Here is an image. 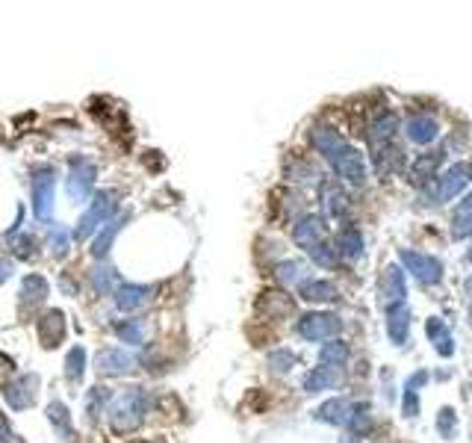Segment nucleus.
<instances>
[{
	"label": "nucleus",
	"instance_id": "obj_19",
	"mask_svg": "<svg viewBox=\"0 0 472 443\" xmlns=\"http://www.w3.org/2000/svg\"><path fill=\"white\" fill-rule=\"evenodd\" d=\"M342 384V370L333 367H313L307 370V376L301 378V390L304 393H324V390H337Z\"/></svg>",
	"mask_w": 472,
	"mask_h": 443
},
{
	"label": "nucleus",
	"instance_id": "obj_36",
	"mask_svg": "<svg viewBox=\"0 0 472 443\" xmlns=\"http://www.w3.org/2000/svg\"><path fill=\"white\" fill-rule=\"evenodd\" d=\"M83 370H86V349L74 346L71 352H68V358H65V372H68V378H71V381H80Z\"/></svg>",
	"mask_w": 472,
	"mask_h": 443
},
{
	"label": "nucleus",
	"instance_id": "obj_25",
	"mask_svg": "<svg viewBox=\"0 0 472 443\" xmlns=\"http://www.w3.org/2000/svg\"><path fill=\"white\" fill-rule=\"evenodd\" d=\"M133 367V358L121 349H104L97 354V370L104 372V376H121Z\"/></svg>",
	"mask_w": 472,
	"mask_h": 443
},
{
	"label": "nucleus",
	"instance_id": "obj_15",
	"mask_svg": "<svg viewBox=\"0 0 472 443\" xmlns=\"http://www.w3.org/2000/svg\"><path fill=\"white\" fill-rule=\"evenodd\" d=\"M92 183H95V166L86 163L83 157H71V163H68V195H71L74 201H86V195L92 192Z\"/></svg>",
	"mask_w": 472,
	"mask_h": 443
},
{
	"label": "nucleus",
	"instance_id": "obj_10",
	"mask_svg": "<svg viewBox=\"0 0 472 443\" xmlns=\"http://www.w3.org/2000/svg\"><path fill=\"white\" fill-rule=\"evenodd\" d=\"M399 133H401V115L396 110H378L366 122L369 148H387L392 142H399Z\"/></svg>",
	"mask_w": 472,
	"mask_h": 443
},
{
	"label": "nucleus",
	"instance_id": "obj_30",
	"mask_svg": "<svg viewBox=\"0 0 472 443\" xmlns=\"http://www.w3.org/2000/svg\"><path fill=\"white\" fill-rule=\"evenodd\" d=\"M47 420L54 422V429H56V435H59V440H71V435H74V429H71V417H68V408L62 405V402H51L47 405Z\"/></svg>",
	"mask_w": 472,
	"mask_h": 443
},
{
	"label": "nucleus",
	"instance_id": "obj_14",
	"mask_svg": "<svg viewBox=\"0 0 472 443\" xmlns=\"http://www.w3.org/2000/svg\"><path fill=\"white\" fill-rule=\"evenodd\" d=\"M378 290H381L384 304L408 302V275H405V269H401V266H399L396 260L384 266L381 281H378Z\"/></svg>",
	"mask_w": 472,
	"mask_h": 443
},
{
	"label": "nucleus",
	"instance_id": "obj_34",
	"mask_svg": "<svg viewBox=\"0 0 472 443\" xmlns=\"http://www.w3.org/2000/svg\"><path fill=\"white\" fill-rule=\"evenodd\" d=\"M399 408H401V417L405 420H416L422 413V396L416 390H401V399H399Z\"/></svg>",
	"mask_w": 472,
	"mask_h": 443
},
{
	"label": "nucleus",
	"instance_id": "obj_8",
	"mask_svg": "<svg viewBox=\"0 0 472 443\" xmlns=\"http://www.w3.org/2000/svg\"><path fill=\"white\" fill-rule=\"evenodd\" d=\"M319 204H322V219L324 222H346L351 213V195L340 181H319Z\"/></svg>",
	"mask_w": 472,
	"mask_h": 443
},
{
	"label": "nucleus",
	"instance_id": "obj_20",
	"mask_svg": "<svg viewBox=\"0 0 472 443\" xmlns=\"http://www.w3.org/2000/svg\"><path fill=\"white\" fill-rule=\"evenodd\" d=\"M154 293H156V287H145V284H121V287L115 290V304L121 310L133 313V310L145 308Z\"/></svg>",
	"mask_w": 472,
	"mask_h": 443
},
{
	"label": "nucleus",
	"instance_id": "obj_27",
	"mask_svg": "<svg viewBox=\"0 0 472 443\" xmlns=\"http://www.w3.org/2000/svg\"><path fill=\"white\" fill-rule=\"evenodd\" d=\"M434 429H437V435L442 440H455L460 435V413H458V408L442 405L437 411V417H434Z\"/></svg>",
	"mask_w": 472,
	"mask_h": 443
},
{
	"label": "nucleus",
	"instance_id": "obj_47",
	"mask_svg": "<svg viewBox=\"0 0 472 443\" xmlns=\"http://www.w3.org/2000/svg\"><path fill=\"white\" fill-rule=\"evenodd\" d=\"M464 263H472V245H469V249L464 251Z\"/></svg>",
	"mask_w": 472,
	"mask_h": 443
},
{
	"label": "nucleus",
	"instance_id": "obj_26",
	"mask_svg": "<svg viewBox=\"0 0 472 443\" xmlns=\"http://www.w3.org/2000/svg\"><path fill=\"white\" fill-rule=\"evenodd\" d=\"M62 334H65V317L59 310H51V313H45V319H38V337H42L47 349L56 346V343L62 340Z\"/></svg>",
	"mask_w": 472,
	"mask_h": 443
},
{
	"label": "nucleus",
	"instance_id": "obj_28",
	"mask_svg": "<svg viewBox=\"0 0 472 443\" xmlns=\"http://www.w3.org/2000/svg\"><path fill=\"white\" fill-rule=\"evenodd\" d=\"M124 222H127V213L124 216H118V219H110L104 225V231H101V236L95 240V249H92V254L95 258H104L106 251H110V245L115 242V236H118V231L124 228Z\"/></svg>",
	"mask_w": 472,
	"mask_h": 443
},
{
	"label": "nucleus",
	"instance_id": "obj_7",
	"mask_svg": "<svg viewBox=\"0 0 472 443\" xmlns=\"http://www.w3.org/2000/svg\"><path fill=\"white\" fill-rule=\"evenodd\" d=\"M401 133H405L410 145L425 151V148H434L442 142V122L431 110H413L401 122Z\"/></svg>",
	"mask_w": 472,
	"mask_h": 443
},
{
	"label": "nucleus",
	"instance_id": "obj_37",
	"mask_svg": "<svg viewBox=\"0 0 472 443\" xmlns=\"http://www.w3.org/2000/svg\"><path fill=\"white\" fill-rule=\"evenodd\" d=\"M449 240H455V242H469V240H472V219H460V216H451V219H449Z\"/></svg>",
	"mask_w": 472,
	"mask_h": 443
},
{
	"label": "nucleus",
	"instance_id": "obj_43",
	"mask_svg": "<svg viewBox=\"0 0 472 443\" xmlns=\"http://www.w3.org/2000/svg\"><path fill=\"white\" fill-rule=\"evenodd\" d=\"M451 216H460V219H472V190L467 195H460L451 207Z\"/></svg>",
	"mask_w": 472,
	"mask_h": 443
},
{
	"label": "nucleus",
	"instance_id": "obj_9",
	"mask_svg": "<svg viewBox=\"0 0 472 443\" xmlns=\"http://www.w3.org/2000/svg\"><path fill=\"white\" fill-rule=\"evenodd\" d=\"M410 325H413V310H410L408 302L384 304V331H387V340L396 349H408V343H410Z\"/></svg>",
	"mask_w": 472,
	"mask_h": 443
},
{
	"label": "nucleus",
	"instance_id": "obj_6",
	"mask_svg": "<svg viewBox=\"0 0 472 443\" xmlns=\"http://www.w3.org/2000/svg\"><path fill=\"white\" fill-rule=\"evenodd\" d=\"M449 151H451V148H449V139H446L442 145L425 148L422 154L410 157L405 177L410 181L413 190H422V186H428V183H434V181H437L440 169H442V166H446V160H449Z\"/></svg>",
	"mask_w": 472,
	"mask_h": 443
},
{
	"label": "nucleus",
	"instance_id": "obj_12",
	"mask_svg": "<svg viewBox=\"0 0 472 443\" xmlns=\"http://www.w3.org/2000/svg\"><path fill=\"white\" fill-rule=\"evenodd\" d=\"M292 240L304 251L316 249L322 240H328V222L322 219V213H301L292 225Z\"/></svg>",
	"mask_w": 472,
	"mask_h": 443
},
{
	"label": "nucleus",
	"instance_id": "obj_3",
	"mask_svg": "<svg viewBox=\"0 0 472 443\" xmlns=\"http://www.w3.org/2000/svg\"><path fill=\"white\" fill-rule=\"evenodd\" d=\"M472 190V163L469 160H451L440 169L437 181H434V192H437V204H449L458 201L460 195H467Z\"/></svg>",
	"mask_w": 472,
	"mask_h": 443
},
{
	"label": "nucleus",
	"instance_id": "obj_48",
	"mask_svg": "<svg viewBox=\"0 0 472 443\" xmlns=\"http://www.w3.org/2000/svg\"><path fill=\"white\" fill-rule=\"evenodd\" d=\"M467 317H469V325H472V304H469V313H467Z\"/></svg>",
	"mask_w": 472,
	"mask_h": 443
},
{
	"label": "nucleus",
	"instance_id": "obj_4",
	"mask_svg": "<svg viewBox=\"0 0 472 443\" xmlns=\"http://www.w3.org/2000/svg\"><path fill=\"white\" fill-rule=\"evenodd\" d=\"M145 413V390L142 387H127L121 396H115V402L106 408V417H110V426L118 435H127L142 422Z\"/></svg>",
	"mask_w": 472,
	"mask_h": 443
},
{
	"label": "nucleus",
	"instance_id": "obj_21",
	"mask_svg": "<svg viewBox=\"0 0 472 443\" xmlns=\"http://www.w3.org/2000/svg\"><path fill=\"white\" fill-rule=\"evenodd\" d=\"M33 387H38V378L36 376H18L12 384H6V402L15 411L30 408V405H33V399H36V390Z\"/></svg>",
	"mask_w": 472,
	"mask_h": 443
},
{
	"label": "nucleus",
	"instance_id": "obj_22",
	"mask_svg": "<svg viewBox=\"0 0 472 443\" xmlns=\"http://www.w3.org/2000/svg\"><path fill=\"white\" fill-rule=\"evenodd\" d=\"M342 142H346V136H342L333 124H324V122H322V124H313V127H310V145H313V151H316L322 160H324V157H328L337 145H342Z\"/></svg>",
	"mask_w": 472,
	"mask_h": 443
},
{
	"label": "nucleus",
	"instance_id": "obj_46",
	"mask_svg": "<svg viewBox=\"0 0 472 443\" xmlns=\"http://www.w3.org/2000/svg\"><path fill=\"white\" fill-rule=\"evenodd\" d=\"M340 443H363V440H357V438H351V435H346V438H342Z\"/></svg>",
	"mask_w": 472,
	"mask_h": 443
},
{
	"label": "nucleus",
	"instance_id": "obj_24",
	"mask_svg": "<svg viewBox=\"0 0 472 443\" xmlns=\"http://www.w3.org/2000/svg\"><path fill=\"white\" fill-rule=\"evenodd\" d=\"M349 361H351V346H349V340L333 337V340H324V343H322V349H319V363H322V367L346 370Z\"/></svg>",
	"mask_w": 472,
	"mask_h": 443
},
{
	"label": "nucleus",
	"instance_id": "obj_39",
	"mask_svg": "<svg viewBox=\"0 0 472 443\" xmlns=\"http://www.w3.org/2000/svg\"><path fill=\"white\" fill-rule=\"evenodd\" d=\"M113 266H97V269L92 272V284H95V290L101 293V295H106L110 293V287H113Z\"/></svg>",
	"mask_w": 472,
	"mask_h": 443
},
{
	"label": "nucleus",
	"instance_id": "obj_5",
	"mask_svg": "<svg viewBox=\"0 0 472 443\" xmlns=\"http://www.w3.org/2000/svg\"><path fill=\"white\" fill-rule=\"evenodd\" d=\"M342 328H346V322H342V317L333 310H307L298 317V322H295V334L307 343L333 340L342 334Z\"/></svg>",
	"mask_w": 472,
	"mask_h": 443
},
{
	"label": "nucleus",
	"instance_id": "obj_40",
	"mask_svg": "<svg viewBox=\"0 0 472 443\" xmlns=\"http://www.w3.org/2000/svg\"><path fill=\"white\" fill-rule=\"evenodd\" d=\"M428 381H431V370H428V367H416V370H413L410 376L405 378V387L419 393V390H425V384H428Z\"/></svg>",
	"mask_w": 472,
	"mask_h": 443
},
{
	"label": "nucleus",
	"instance_id": "obj_45",
	"mask_svg": "<svg viewBox=\"0 0 472 443\" xmlns=\"http://www.w3.org/2000/svg\"><path fill=\"white\" fill-rule=\"evenodd\" d=\"M0 443H15V435H12V426H9V420L0 413Z\"/></svg>",
	"mask_w": 472,
	"mask_h": 443
},
{
	"label": "nucleus",
	"instance_id": "obj_11",
	"mask_svg": "<svg viewBox=\"0 0 472 443\" xmlns=\"http://www.w3.org/2000/svg\"><path fill=\"white\" fill-rule=\"evenodd\" d=\"M113 213H115V195H110V192L95 195V201L88 204V210L83 213L80 225H77V240H86V236H92L97 228H104V225L113 219Z\"/></svg>",
	"mask_w": 472,
	"mask_h": 443
},
{
	"label": "nucleus",
	"instance_id": "obj_1",
	"mask_svg": "<svg viewBox=\"0 0 472 443\" xmlns=\"http://www.w3.org/2000/svg\"><path fill=\"white\" fill-rule=\"evenodd\" d=\"M396 263L405 269L408 278H413L419 287L434 290L446 281V263H442L434 251L413 249V245H399L396 249Z\"/></svg>",
	"mask_w": 472,
	"mask_h": 443
},
{
	"label": "nucleus",
	"instance_id": "obj_16",
	"mask_svg": "<svg viewBox=\"0 0 472 443\" xmlns=\"http://www.w3.org/2000/svg\"><path fill=\"white\" fill-rule=\"evenodd\" d=\"M54 190H56V174L54 169H38L36 172V183H33V204H36V216L42 222L51 219L54 210Z\"/></svg>",
	"mask_w": 472,
	"mask_h": 443
},
{
	"label": "nucleus",
	"instance_id": "obj_38",
	"mask_svg": "<svg viewBox=\"0 0 472 443\" xmlns=\"http://www.w3.org/2000/svg\"><path fill=\"white\" fill-rule=\"evenodd\" d=\"M431 346H434V354L440 361H451V358H455V352H458V343H455V334H451V331L442 334V337L434 340Z\"/></svg>",
	"mask_w": 472,
	"mask_h": 443
},
{
	"label": "nucleus",
	"instance_id": "obj_44",
	"mask_svg": "<svg viewBox=\"0 0 472 443\" xmlns=\"http://www.w3.org/2000/svg\"><path fill=\"white\" fill-rule=\"evenodd\" d=\"M392 378H396V372H392L390 367L387 370H381V390H384V399L387 402H396V384H392Z\"/></svg>",
	"mask_w": 472,
	"mask_h": 443
},
{
	"label": "nucleus",
	"instance_id": "obj_2",
	"mask_svg": "<svg viewBox=\"0 0 472 443\" xmlns=\"http://www.w3.org/2000/svg\"><path fill=\"white\" fill-rule=\"evenodd\" d=\"M324 163L331 166V172L337 174V181L351 190H363L369 183V160L354 142H342L324 157Z\"/></svg>",
	"mask_w": 472,
	"mask_h": 443
},
{
	"label": "nucleus",
	"instance_id": "obj_13",
	"mask_svg": "<svg viewBox=\"0 0 472 443\" xmlns=\"http://www.w3.org/2000/svg\"><path fill=\"white\" fill-rule=\"evenodd\" d=\"M333 249H337L340 260L357 263V260H363V254H366V236H363V231L354 222H342V228L333 236Z\"/></svg>",
	"mask_w": 472,
	"mask_h": 443
},
{
	"label": "nucleus",
	"instance_id": "obj_35",
	"mask_svg": "<svg viewBox=\"0 0 472 443\" xmlns=\"http://www.w3.org/2000/svg\"><path fill=\"white\" fill-rule=\"evenodd\" d=\"M115 334H118V337H121L124 343H130V346H139V343L145 340V328H142L139 319H124V322L115 328Z\"/></svg>",
	"mask_w": 472,
	"mask_h": 443
},
{
	"label": "nucleus",
	"instance_id": "obj_33",
	"mask_svg": "<svg viewBox=\"0 0 472 443\" xmlns=\"http://www.w3.org/2000/svg\"><path fill=\"white\" fill-rule=\"evenodd\" d=\"M269 367H272V372H278V376H287L292 367H298V354L292 349H274L269 354Z\"/></svg>",
	"mask_w": 472,
	"mask_h": 443
},
{
	"label": "nucleus",
	"instance_id": "obj_17",
	"mask_svg": "<svg viewBox=\"0 0 472 443\" xmlns=\"http://www.w3.org/2000/svg\"><path fill=\"white\" fill-rule=\"evenodd\" d=\"M351 411H354V399H349V396H331V399H324L322 405L316 408L313 417H316L319 422H328V426L346 429L349 420H351Z\"/></svg>",
	"mask_w": 472,
	"mask_h": 443
},
{
	"label": "nucleus",
	"instance_id": "obj_18",
	"mask_svg": "<svg viewBox=\"0 0 472 443\" xmlns=\"http://www.w3.org/2000/svg\"><path fill=\"white\" fill-rule=\"evenodd\" d=\"M298 299L307 304H333L340 302V287L331 278H307L298 287Z\"/></svg>",
	"mask_w": 472,
	"mask_h": 443
},
{
	"label": "nucleus",
	"instance_id": "obj_42",
	"mask_svg": "<svg viewBox=\"0 0 472 443\" xmlns=\"http://www.w3.org/2000/svg\"><path fill=\"white\" fill-rule=\"evenodd\" d=\"M68 242H71L68 231H62L59 225H54V228H51V249H54L56 254H65V251H68Z\"/></svg>",
	"mask_w": 472,
	"mask_h": 443
},
{
	"label": "nucleus",
	"instance_id": "obj_32",
	"mask_svg": "<svg viewBox=\"0 0 472 443\" xmlns=\"http://www.w3.org/2000/svg\"><path fill=\"white\" fill-rule=\"evenodd\" d=\"M110 390L106 387H95V390H88V396H86V411H88V417L97 420L101 413H106V408H110Z\"/></svg>",
	"mask_w": 472,
	"mask_h": 443
},
{
	"label": "nucleus",
	"instance_id": "obj_49",
	"mask_svg": "<svg viewBox=\"0 0 472 443\" xmlns=\"http://www.w3.org/2000/svg\"><path fill=\"white\" fill-rule=\"evenodd\" d=\"M139 443H142V440H139Z\"/></svg>",
	"mask_w": 472,
	"mask_h": 443
},
{
	"label": "nucleus",
	"instance_id": "obj_23",
	"mask_svg": "<svg viewBox=\"0 0 472 443\" xmlns=\"http://www.w3.org/2000/svg\"><path fill=\"white\" fill-rule=\"evenodd\" d=\"M274 278H278V284H283V287H295V290H298L301 284L310 278V266L304 260L287 258V260L274 263Z\"/></svg>",
	"mask_w": 472,
	"mask_h": 443
},
{
	"label": "nucleus",
	"instance_id": "obj_41",
	"mask_svg": "<svg viewBox=\"0 0 472 443\" xmlns=\"http://www.w3.org/2000/svg\"><path fill=\"white\" fill-rule=\"evenodd\" d=\"M442 334H449V322L442 319V317H437V313H434V317H428L425 319V337L434 343V340L442 337Z\"/></svg>",
	"mask_w": 472,
	"mask_h": 443
},
{
	"label": "nucleus",
	"instance_id": "obj_31",
	"mask_svg": "<svg viewBox=\"0 0 472 443\" xmlns=\"http://www.w3.org/2000/svg\"><path fill=\"white\" fill-rule=\"evenodd\" d=\"M307 258L316 263V266H322V269H333V266L340 263V254H337V249H333V240H331V236H328V240H322L316 249H310Z\"/></svg>",
	"mask_w": 472,
	"mask_h": 443
},
{
	"label": "nucleus",
	"instance_id": "obj_29",
	"mask_svg": "<svg viewBox=\"0 0 472 443\" xmlns=\"http://www.w3.org/2000/svg\"><path fill=\"white\" fill-rule=\"evenodd\" d=\"M47 295V281L42 278V275H27V278L21 281V304L27 308V304H38L45 302Z\"/></svg>",
	"mask_w": 472,
	"mask_h": 443
}]
</instances>
